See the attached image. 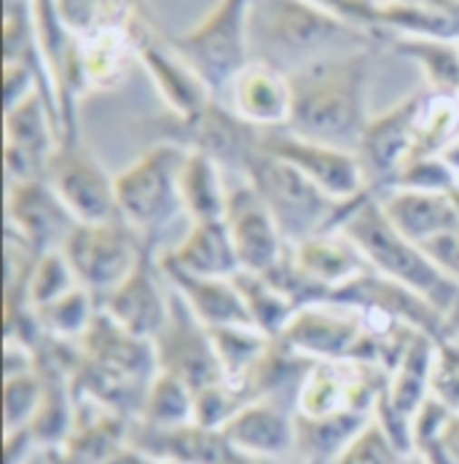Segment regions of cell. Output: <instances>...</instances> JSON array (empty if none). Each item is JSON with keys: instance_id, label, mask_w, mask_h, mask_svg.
I'll return each instance as SVG.
<instances>
[{"instance_id": "29", "label": "cell", "mask_w": 459, "mask_h": 464, "mask_svg": "<svg viewBox=\"0 0 459 464\" xmlns=\"http://www.w3.org/2000/svg\"><path fill=\"white\" fill-rule=\"evenodd\" d=\"M223 167L204 156V153H186L183 169H181V204L183 215H189L191 223L204 220H223L229 207V188L223 183Z\"/></svg>"}, {"instance_id": "30", "label": "cell", "mask_w": 459, "mask_h": 464, "mask_svg": "<svg viewBox=\"0 0 459 464\" xmlns=\"http://www.w3.org/2000/svg\"><path fill=\"white\" fill-rule=\"evenodd\" d=\"M457 140L459 94H454V92H433V89L425 86L422 97H419V108H416L414 156H411V161H416V159H438Z\"/></svg>"}, {"instance_id": "26", "label": "cell", "mask_w": 459, "mask_h": 464, "mask_svg": "<svg viewBox=\"0 0 459 464\" xmlns=\"http://www.w3.org/2000/svg\"><path fill=\"white\" fill-rule=\"evenodd\" d=\"M159 261L199 276H234L239 271V258L229 234L226 220L191 223L189 234Z\"/></svg>"}, {"instance_id": "39", "label": "cell", "mask_w": 459, "mask_h": 464, "mask_svg": "<svg viewBox=\"0 0 459 464\" xmlns=\"http://www.w3.org/2000/svg\"><path fill=\"white\" fill-rule=\"evenodd\" d=\"M405 454L393 443V438L379 427L376 419L333 459L330 464H403Z\"/></svg>"}, {"instance_id": "16", "label": "cell", "mask_w": 459, "mask_h": 464, "mask_svg": "<svg viewBox=\"0 0 459 464\" xmlns=\"http://www.w3.org/2000/svg\"><path fill=\"white\" fill-rule=\"evenodd\" d=\"M137 63L153 81L167 113L172 116H197L212 100H220L194 65L172 46V41L153 30V24H142L137 33Z\"/></svg>"}, {"instance_id": "10", "label": "cell", "mask_w": 459, "mask_h": 464, "mask_svg": "<svg viewBox=\"0 0 459 464\" xmlns=\"http://www.w3.org/2000/svg\"><path fill=\"white\" fill-rule=\"evenodd\" d=\"M46 183L75 218V223H105L116 220V175L105 169L97 153L78 137L60 140L49 167Z\"/></svg>"}, {"instance_id": "48", "label": "cell", "mask_w": 459, "mask_h": 464, "mask_svg": "<svg viewBox=\"0 0 459 464\" xmlns=\"http://www.w3.org/2000/svg\"><path fill=\"white\" fill-rule=\"evenodd\" d=\"M253 464H259V462H253Z\"/></svg>"}, {"instance_id": "35", "label": "cell", "mask_w": 459, "mask_h": 464, "mask_svg": "<svg viewBox=\"0 0 459 464\" xmlns=\"http://www.w3.org/2000/svg\"><path fill=\"white\" fill-rule=\"evenodd\" d=\"M210 333L226 376H242L245 371H250L274 343V338L259 331L256 325H229L212 328Z\"/></svg>"}, {"instance_id": "9", "label": "cell", "mask_w": 459, "mask_h": 464, "mask_svg": "<svg viewBox=\"0 0 459 464\" xmlns=\"http://www.w3.org/2000/svg\"><path fill=\"white\" fill-rule=\"evenodd\" d=\"M387 387V371L363 360H312L301 379L293 413L374 416Z\"/></svg>"}, {"instance_id": "20", "label": "cell", "mask_w": 459, "mask_h": 464, "mask_svg": "<svg viewBox=\"0 0 459 464\" xmlns=\"http://www.w3.org/2000/svg\"><path fill=\"white\" fill-rule=\"evenodd\" d=\"M153 253L156 247H151L130 276L100 301L103 312L111 314L122 328L148 341H153L167 325L172 306V287L167 285L164 290L167 279L161 274L159 256Z\"/></svg>"}, {"instance_id": "17", "label": "cell", "mask_w": 459, "mask_h": 464, "mask_svg": "<svg viewBox=\"0 0 459 464\" xmlns=\"http://www.w3.org/2000/svg\"><path fill=\"white\" fill-rule=\"evenodd\" d=\"M127 443L156 464H253L234 449L220 427H204L199 421L148 427L134 419Z\"/></svg>"}, {"instance_id": "21", "label": "cell", "mask_w": 459, "mask_h": 464, "mask_svg": "<svg viewBox=\"0 0 459 464\" xmlns=\"http://www.w3.org/2000/svg\"><path fill=\"white\" fill-rule=\"evenodd\" d=\"M223 220L229 226V234L239 258V271L266 274L290 250L274 215L269 212V207L263 204L248 180L229 188V207H226Z\"/></svg>"}, {"instance_id": "41", "label": "cell", "mask_w": 459, "mask_h": 464, "mask_svg": "<svg viewBox=\"0 0 459 464\" xmlns=\"http://www.w3.org/2000/svg\"><path fill=\"white\" fill-rule=\"evenodd\" d=\"M309 3L320 5L323 11H328L333 16H338V19H344V22L360 27V30H368V33L379 35V30H376L379 0H309Z\"/></svg>"}, {"instance_id": "3", "label": "cell", "mask_w": 459, "mask_h": 464, "mask_svg": "<svg viewBox=\"0 0 459 464\" xmlns=\"http://www.w3.org/2000/svg\"><path fill=\"white\" fill-rule=\"evenodd\" d=\"M253 46L259 49L256 57L293 72L296 67L338 52L366 46L385 49V41L309 0H256L250 16V49Z\"/></svg>"}, {"instance_id": "38", "label": "cell", "mask_w": 459, "mask_h": 464, "mask_svg": "<svg viewBox=\"0 0 459 464\" xmlns=\"http://www.w3.org/2000/svg\"><path fill=\"white\" fill-rule=\"evenodd\" d=\"M3 419H5V432L27 430L44 402V379L38 371H24L5 376L3 387Z\"/></svg>"}, {"instance_id": "34", "label": "cell", "mask_w": 459, "mask_h": 464, "mask_svg": "<svg viewBox=\"0 0 459 464\" xmlns=\"http://www.w3.org/2000/svg\"><path fill=\"white\" fill-rule=\"evenodd\" d=\"M38 325L49 338L60 341H81L83 333L92 328L94 317L100 314V298L86 287H75L63 298L35 309Z\"/></svg>"}, {"instance_id": "11", "label": "cell", "mask_w": 459, "mask_h": 464, "mask_svg": "<svg viewBox=\"0 0 459 464\" xmlns=\"http://www.w3.org/2000/svg\"><path fill=\"white\" fill-rule=\"evenodd\" d=\"M261 148L271 156L296 167L307 180H312L330 199L352 201L368 194L366 169L355 150L315 142L298 137L290 130H271L261 134Z\"/></svg>"}, {"instance_id": "15", "label": "cell", "mask_w": 459, "mask_h": 464, "mask_svg": "<svg viewBox=\"0 0 459 464\" xmlns=\"http://www.w3.org/2000/svg\"><path fill=\"white\" fill-rule=\"evenodd\" d=\"M422 89L403 97L390 111L371 116L363 140L357 145V159L366 169L368 191L376 197L390 194L395 180L414 156V127Z\"/></svg>"}, {"instance_id": "24", "label": "cell", "mask_w": 459, "mask_h": 464, "mask_svg": "<svg viewBox=\"0 0 459 464\" xmlns=\"http://www.w3.org/2000/svg\"><path fill=\"white\" fill-rule=\"evenodd\" d=\"M159 266L167 285L186 301L199 323H204L210 331L229 325H253L234 276H199L164 261H159Z\"/></svg>"}, {"instance_id": "22", "label": "cell", "mask_w": 459, "mask_h": 464, "mask_svg": "<svg viewBox=\"0 0 459 464\" xmlns=\"http://www.w3.org/2000/svg\"><path fill=\"white\" fill-rule=\"evenodd\" d=\"M223 432L250 462H279L296 454V416L274 400L239 408Z\"/></svg>"}, {"instance_id": "36", "label": "cell", "mask_w": 459, "mask_h": 464, "mask_svg": "<svg viewBox=\"0 0 459 464\" xmlns=\"http://www.w3.org/2000/svg\"><path fill=\"white\" fill-rule=\"evenodd\" d=\"M60 16L73 38H83L108 24L145 19L127 0H60Z\"/></svg>"}, {"instance_id": "42", "label": "cell", "mask_w": 459, "mask_h": 464, "mask_svg": "<svg viewBox=\"0 0 459 464\" xmlns=\"http://www.w3.org/2000/svg\"><path fill=\"white\" fill-rule=\"evenodd\" d=\"M430 253V258L441 266L454 282H459V231H452L441 239H435L433 245L425 247Z\"/></svg>"}, {"instance_id": "47", "label": "cell", "mask_w": 459, "mask_h": 464, "mask_svg": "<svg viewBox=\"0 0 459 464\" xmlns=\"http://www.w3.org/2000/svg\"><path fill=\"white\" fill-rule=\"evenodd\" d=\"M454 3H457V5H459V0H454Z\"/></svg>"}, {"instance_id": "32", "label": "cell", "mask_w": 459, "mask_h": 464, "mask_svg": "<svg viewBox=\"0 0 459 464\" xmlns=\"http://www.w3.org/2000/svg\"><path fill=\"white\" fill-rule=\"evenodd\" d=\"M194 413H197V392L186 382L159 371L148 387L137 421L148 427H181L194 421Z\"/></svg>"}, {"instance_id": "40", "label": "cell", "mask_w": 459, "mask_h": 464, "mask_svg": "<svg viewBox=\"0 0 459 464\" xmlns=\"http://www.w3.org/2000/svg\"><path fill=\"white\" fill-rule=\"evenodd\" d=\"M433 398L444 402L452 413H459V335L438 343L433 371Z\"/></svg>"}, {"instance_id": "12", "label": "cell", "mask_w": 459, "mask_h": 464, "mask_svg": "<svg viewBox=\"0 0 459 464\" xmlns=\"http://www.w3.org/2000/svg\"><path fill=\"white\" fill-rule=\"evenodd\" d=\"M156 362L161 373H170L186 382L194 392H201L218 382H223V365L215 352L212 333L197 314L186 306V301L172 290L170 320L161 333L153 338Z\"/></svg>"}, {"instance_id": "14", "label": "cell", "mask_w": 459, "mask_h": 464, "mask_svg": "<svg viewBox=\"0 0 459 464\" xmlns=\"http://www.w3.org/2000/svg\"><path fill=\"white\" fill-rule=\"evenodd\" d=\"M60 145V121L44 92L5 108V178L8 183L41 180Z\"/></svg>"}, {"instance_id": "2", "label": "cell", "mask_w": 459, "mask_h": 464, "mask_svg": "<svg viewBox=\"0 0 459 464\" xmlns=\"http://www.w3.org/2000/svg\"><path fill=\"white\" fill-rule=\"evenodd\" d=\"M338 231L360 247L371 268L430 301L441 314L454 323L457 331L459 282L435 264L422 245L405 239L395 228L382 209V199L374 191L349 201Z\"/></svg>"}, {"instance_id": "33", "label": "cell", "mask_w": 459, "mask_h": 464, "mask_svg": "<svg viewBox=\"0 0 459 464\" xmlns=\"http://www.w3.org/2000/svg\"><path fill=\"white\" fill-rule=\"evenodd\" d=\"M234 282H237V287L242 293V301L248 306V314H250L253 325L266 335H271V338H279L298 309L263 274L237 271Z\"/></svg>"}, {"instance_id": "7", "label": "cell", "mask_w": 459, "mask_h": 464, "mask_svg": "<svg viewBox=\"0 0 459 464\" xmlns=\"http://www.w3.org/2000/svg\"><path fill=\"white\" fill-rule=\"evenodd\" d=\"M142 132L153 137V142H172L186 150L204 153L215 159L223 169L245 175L248 164L261 150V130L242 121L223 100H212L197 116L181 119L172 113H161L148 119Z\"/></svg>"}, {"instance_id": "18", "label": "cell", "mask_w": 459, "mask_h": 464, "mask_svg": "<svg viewBox=\"0 0 459 464\" xmlns=\"http://www.w3.org/2000/svg\"><path fill=\"white\" fill-rule=\"evenodd\" d=\"M220 100L261 132L285 130L293 116L290 72L269 60L250 57V63L231 78Z\"/></svg>"}, {"instance_id": "43", "label": "cell", "mask_w": 459, "mask_h": 464, "mask_svg": "<svg viewBox=\"0 0 459 464\" xmlns=\"http://www.w3.org/2000/svg\"><path fill=\"white\" fill-rule=\"evenodd\" d=\"M105 464H156L153 459H148L142 451H137L134 446L130 443H124L119 451H113L111 457H108V462Z\"/></svg>"}, {"instance_id": "45", "label": "cell", "mask_w": 459, "mask_h": 464, "mask_svg": "<svg viewBox=\"0 0 459 464\" xmlns=\"http://www.w3.org/2000/svg\"><path fill=\"white\" fill-rule=\"evenodd\" d=\"M127 3H130L132 8H134V11H137L140 16H145L148 22H153V14H151V3H148V0H127Z\"/></svg>"}, {"instance_id": "44", "label": "cell", "mask_w": 459, "mask_h": 464, "mask_svg": "<svg viewBox=\"0 0 459 464\" xmlns=\"http://www.w3.org/2000/svg\"><path fill=\"white\" fill-rule=\"evenodd\" d=\"M387 3H419V5H444V8H459L454 0H387Z\"/></svg>"}, {"instance_id": "1", "label": "cell", "mask_w": 459, "mask_h": 464, "mask_svg": "<svg viewBox=\"0 0 459 464\" xmlns=\"http://www.w3.org/2000/svg\"><path fill=\"white\" fill-rule=\"evenodd\" d=\"M379 49L382 46L338 52L296 67L290 72L293 116L285 130L357 153L371 121L368 92Z\"/></svg>"}, {"instance_id": "31", "label": "cell", "mask_w": 459, "mask_h": 464, "mask_svg": "<svg viewBox=\"0 0 459 464\" xmlns=\"http://www.w3.org/2000/svg\"><path fill=\"white\" fill-rule=\"evenodd\" d=\"M385 49L422 70L427 89L459 94V41L446 38H387Z\"/></svg>"}, {"instance_id": "6", "label": "cell", "mask_w": 459, "mask_h": 464, "mask_svg": "<svg viewBox=\"0 0 459 464\" xmlns=\"http://www.w3.org/2000/svg\"><path fill=\"white\" fill-rule=\"evenodd\" d=\"M256 0H218L191 30L170 38L194 65L215 97H223L231 78L250 63V16Z\"/></svg>"}, {"instance_id": "4", "label": "cell", "mask_w": 459, "mask_h": 464, "mask_svg": "<svg viewBox=\"0 0 459 464\" xmlns=\"http://www.w3.org/2000/svg\"><path fill=\"white\" fill-rule=\"evenodd\" d=\"M242 180H248L256 188V194L274 215L290 247L317 234L338 231L349 207V201L330 199L326 191L307 180L296 167L271 156L263 148L248 164Z\"/></svg>"}, {"instance_id": "25", "label": "cell", "mask_w": 459, "mask_h": 464, "mask_svg": "<svg viewBox=\"0 0 459 464\" xmlns=\"http://www.w3.org/2000/svg\"><path fill=\"white\" fill-rule=\"evenodd\" d=\"M379 199L387 220L405 239L422 247L452 231H459V207L452 194L397 188Z\"/></svg>"}, {"instance_id": "19", "label": "cell", "mask_w": 459, "mask_h": 464, "mask_svg": "<svg viewBox=\"0 0 459 464\" xmlns=\"http://www.w3.org/2000/svg\"><path fill=\"white\" fill-rule=\"evenodd\" d=\"M5 209L8 234L24 242L35 256L60 250L70 231L75 228V218L67 212V207L46 183V178L8 183Z\"/></svg>"}, {"instance_id": "13", "label": "cell", "mask_w": 459, "mask_h": 464, "mask_svg": "<svg viewBox=\"0 0 459 464\" xmlns=\"http://www.w3.org/2000/svg\"><path fill=\"white\" fill-rule=\"evenodd\" d=\"M279 341L307 360H360L366 325L357 306L330 298L298 309Z\"/></svg>"}, {"instance_id": "46", "label": "cell", "mask_w": 459, "mask_h": 464, "mask_svg": "<svg viewBox=\"0 0 459 464\" xmlns=\"http://www.w3.org/2000/svg\"><path fill=\"white\" fill-rule=\"evenodd\" d=\"M403 464H425V462H422V459H419L416 454H408V457L403 459Z\"/></svg>"}, {"instance_id": "8", "label": "cell", "mask_w": 459, "mask_h": 464, "mask_svg": "<svg viewBox=\"0 0 459 464\" xmlns=\"http://www.w3.org/2000/svg\"><path fill=\"white\" fill-rule=\"evenodd\" d=\"M151 247L156 242L142 239L127 220L116 218L105 223H75L60 250L73 266L78 285L103 301L130 276Z\"/></svg>"}, {"instance_id": "23", "label": "cell", "mask_w": 459, "mask_h": 464, "mask_svg": "<svg viewBox=\"0 0 459 464\" xmlns=\"http://www.w3.org/2000/svg\"><path fill=\"white\" fill-rule=\"evenodd\" d=\"M142 24H153L145 19L122 22L100 27L83 38H75L78 46V67L81 78L89 92H113L119 89L132 67L137 63V33Z\"/></svg>"}, {"instance_id": "5", "label": "cell", "mask_w": 459, "mask_h": 464, "mask_svg": "<svg viewBox=\"0 0 459 464\" xmlns=\"http://www.w3.org/2000/svg\"><path fill=\"white\" fill-rule=\"evenodd\" d=\"M186 153L189 150L181 145L153 142L140 159L116 175L119 215L148 242H156L161 231L183 215L181 169Z\"/></svg>"}, {"instance_id": "28", "label": "cell", "mask_w": 459, "mask_h": 464, "mask_svg": "<svg viewBox=\"0 0 459 464\" xmlns=\"http://www.w3.org/2000/svg\"><path fill=\"white\" fill-rule=\"evenodd\" d=\"M296 416V459L307 464H330L374 416L336 413V416Z\"/></svg>"}, {"instance_id": "27", "label": "cell", "mask_w": 459, "mask_h": 464, "mask_svg": "<svg viewBox=\"0 0 459 464\" xmlns=\"http://www.w3.org/2000/svg\"><path fill=\"white\" fill-rule=\"evenodd\" d=\"M290 253L296 264L328 290L330 298L368 268V261L360 253V247L341 231L317 234L301 245H293Z\"/></svg>"}, {"instance_id": "37", "label": "cell", "mask_w": 459, "mask_h": 464, "mask_svg": "<svg viewBox=\"0 0 459 464\" xmlns=\"http://www.w3.org/2000/svg\"><path fill=\"white\" fill-rule=\"evenodd\" d=\"M81 287L78 276L73 271V266L67 264L63 250H52L46 256H41L27 279V301L33 304V309H41L57 298H63L65 293Z\"/></svg>"}]
</instances>
